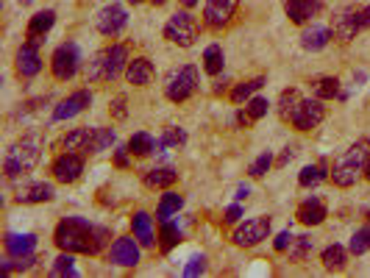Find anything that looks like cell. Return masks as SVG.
<instances>
[{"mask_svg": "<svg viewBox=\"0 0 370 278\" xmlns=\"http://www.w3.org/2000/svg\"><path fill=\"white\" fill-rule=\"evenodd\" d=\"M284 11L290 22L306 25V22H315V17L323 11V0H284Z\"/></svg>", "mask_w": 370, "mask_h": 278, "instance_id": "cell-20", "label": "cell"}, {"mask_svg": "<svg viewBox=\"0 0 370 278\" xmlns=\"http://www.w3.org/2000/svg\"><path fill=\"white\" fill-rule=\"evenodd\" d=\"M237 8H239V0H206V6H204L206 28H212V31L228 28L237 17Z\"/></svg>", "mask_w": 370, "mask_h": 278, "instance_id": "cell-12", "label": "cell"}, {"mask_svg": "<svg viewBox=\"0 0 370 278\" xmlns=\"http://www.w3.org/2000/svg\"><path fill=\"white\" fill-rule=\"evenodd\" d=\"M309 86H312L315 98H320V100H334V98H345V95L340 92V78H334V75H320V78L309 81Z\"/></svg>", "mask_w": 370, "mask_h": 278, "instance_id": "cell-27", "label": "cell"}, {"mask_svg": "<svg viewBox=\"0 0 370 278\" xmlns=\"http://www.w3.org/2000/svg\"><path fill=\"white\" fill-rule=\"evenodd\" d=\"M293 239H296V237H293V231H290V228H284V231H279V237L273 239V248H276L279 253H284V251L293 245Z\"/></svg>", "mask_w": 370, "mask_h": 278, "instance_id": "cell-45", "label": "cell"}, {"mask_svg": "<svg viewBox=\"0 0 370 278\" xmlns=\"http://www.w3.org/2000/svg\"><path fill=\"white\" fill-rule=\"evenodd\" d=\"M140 239L137 237H117L109 248V262L120 265V267H137L143 253H140Z\"/></svg>", "mask_w": 370, "mask_h": 278, "instance_id": "cell-14", "label": "cell"}, {"mask_svg": "<svg viewBox=\"0 0 370 278\" xmlns=\"http://www.w3.org/2000/svg\"><path fill=\"white\" fill-rule=\"evenodd\" d=\"M270 228H273L270 217H253V220L239 223L231 239H234L237 248H253V245H259V242H265L270 237Z\"/></svg>", "mask_w": 370, "mask_h": 278, "instance_id": "cell-8", "label": "cell"}, {"mask_svg": "<svg viewBox=\"0 0 370 278\" xmlns=\"http://www.w3.org/2000/svg\"><path fill=\"white\" fill-rule=\"evenodd\" d=\"M237 126H239V128H251V126H253V117H251L245 109H239V112H237Z\"/></svg>", "mask_w": 370, "mask_h": 278, "instance_id": "cell-50", "label": "cell"}, {"mask_svg": "<svg viewBox=\"0 0 370 278\" xmlns=\"http://www.w3.org/2000/svg\"><path fill=\"white\" fill-rule=\"evenodd\" d=\"M184 206V198L178 195V192H173V190H164V195L159 198V206H156V220L161 223V220H170L173 214H178Z\"/></svg>", "mask_w": 370, "mask_h": 278, "instance_id": "cell-30", "label": "cell"}, {"mask_svg": "<svg viewBox=\"0 0 370 278\" xmlns=\"http://www.w3.org/2000/svg\"><path fill=\"white\" fill-rule=\"evenodd\" d=\"M53 25H56V11H53V8L37 11V14L28 20V25H25V39L34 42V45H42Z\"/></svg>", "mask_w": 370, "mask_h": 278, "instance_id": "cell-18", "label": "cell"}, {"mask_svg": "<svg viewBox=\"0 0 370 278\" xmlns=\"http://www.w3.org/2000/svg\"><path fill=\"white\" fill-rule=\"evenodd\" d=\"M181 145H187V134H184L181 128H176V126H167L164 134H161L159 142H156V150L161 153V150H167V147H181Z\"/></svg>", "mask_w": 370, "mask_h": 278, "instance_id": "cell-37", "label": "cell"}, {"mask_svg": "<svg viewBox=\"0 0 370 278\" xmlns=\"http://www.w3.org/2000/svg\"><path fill=\"white\" fill-rule=\"evenodd\" d=\"M198 3H201V0H181V6H184V8H195Z\"/></svg>", "mask_w": 370, "mask_h": 278, "instance_id": "cell-54", "label": "cell"}, {"mask_svg": "<svg viewBox=\"0 0 370 278\" xmlns=\"http://www.w3.org/2000/svg\"><path fill=\"white\" fill-rule=\"evenodd\" d=\"M148 190H173V184L178 181V173L173 167H153L143 176Z\"/></svg>", "mask_w": 370, "mask_h": 278, "instance_id": "cell-25", "label": "cell"}, {"mask_svg": "<svg viewBox=\"0 0 370 278\" xmlns=\"http://www.w3.org/2000/svg\"><path fill=\"white\" fill-rule=\"evenodd\" d=\"M39 156H42V139L37 134H28V137L17 139L8 150H6V159H3V173L8 181L31 173L37 164H39Z\"/></svg>", "mask_w": 370, "mask_h": 278, "instance_id": "cell-3", "label": "cell"}, {"mask_svg": "<svg viewBox=\"0 0 370 278\" xmlns=\"http://www.w3.org/2000/svg\"><path fill=\"white\" fill-rule=\"evenodd\" d=\"M75 253H67V251H62V256L53 262V267H51V276L53 278H62V276H78V270H75Z\"/></svg>", "mask_w": 370, "mask_h": 278, "instance_id": "cell-40", "label": "cell"}, {"mask_svg": "<svg viewBox=\"0 0 370 278\" xmlns=\"http://www.w3.org/2000/svg\"><path fill=\"white\" fill-rule=\"evenodd\" d=\"M370 161V139H357L337 161H334V167H331V181H334V187H340V190H348V187H354L357 184V178L365 173V167H368Z\"/></svg>", "mask_w": 370, "mask_h": 278, "instance_id": "cell-2", "label": "cell"}, {"mask_svg": "<svg viewBox=\"0 0 370 278\" xmlns=\"http://www.w3.org/2000/svg\"><path fill=\"white\" fill-rule=\"evenodd\" d=\"M51 173L59 184H75L81 176H84V153H73V150H62L53 164H51Z\"/></svg>", "mask_w": 370, "mask_h": 278, "instance_id": "cell-11", "label": "cell"}, {"mask_svg": "<svg viewBox=\"0 0 370 278\" xmlns=\"http://www.w3.org/2000/svg\"><path fill=\"white\" fill-rule=\"evenodd\" d=\"M331 39H334V31H331L329 25L306 22V25H303V34H300V48L309 51V53H317V51H323Z\"/></svg>", "mask_w": 370, "mask_h": 278, "instance_id": "cell-19", "label": "cell"}, {"mask_svg": "<svg viewBox=\"0 0 370 278\" xmlns=\"http://www.w3.org/2000/svg\"><path fill=\"white\" fill-rule=\"evenodd\" d=\"M245 112H248V114L253 117V123H256V120H262V117L270 112V100L262 98V95H253V98L245 103Z\"/></svg>", "mask_w": 370, "mask_h": 278, "instance_id": "cell-42", "label": "cell"}, {"mask_svg": "<svg viewBox=\"0 0 370 278\" xmlns=\"http://www.w3.org/2000/svg\"><path fill=\"white\" fill-rule=\"evenodd\" d=\"M365 178L370 181V161H368V167H365Z\"/></svg>", "mask_w": 370, "mask_h": 278, "instance_id": "cell-56", "label": "cell"}, {"mask_svg": "<svg viewBox=\"0 0 370 278\" xmlns=\"http://www.w3.org/2000/svg\"><path fill=\"white\" fill-rule=\"evenodd\" d=\"M312 251H315V239H312L309 234L296 237V239H293V245L287 248V253H290V262H296V265L306 262V259L312 256Z\"/></svg>", "mask_w": 370, "mask_h": 278, "instance_id": "cell-35", "label": "cell"}, {"mask_svg": "<svg viewBox=\"0 0 370 278\" xmlns=\"http://www.w3.org/2000/svg\"><path fill=\"white\" fill-rule=\"evenodd\" d=\"M225 67V53H223L220 45H209L206 51H204V72L206 75H212V78H218Z\"/></svg>", "mask_w": 370, "mask_h": 278, "instance_id": "cell-34", "label": "cell"}, {"mask_svg": "<svg viewBox=\"0 0 370 278\" xmlns=\"http://www.w3.org/2000/svg\"><path fill=\"white\" fill-rule=\"evenodd\" d=\"M153 78H156V67H153L150 59H145V56H134V59L128 62V67H126V81H128L131 86H148V84H153Z\"/></svg>", "mask_w": 370, "mask_h": 278, "instance_id": "cell-21", "label": "cell"}, {"mask_svg": "<svg viewBox=\"0 0 370 278\" xmlns=\"http://www.w3.org/2000/svg\"><path fill=\"white\" fill-rule=\"evenodd\" d=\"M114 145V128H95L92 142H89V153H103Z\"/></svg>", "mask_w": 370, "mask_h": 278, "instance_id": "cell-39", "label": "cell"}, {"mask_svg": "<svg viewBox=\"0 0 370 278\" xmlns=\"http://www.w3.org/2000/svg\"><path fill=\"white\" fill-rule=\"evenodd\" d=\"M128 150H131V156H137V159L150 156V153L156 150V139L150 137L148 131H137V134H131V139H128Z\"/></svg>", "mask_w": 370, "mask_h": 278, "instance_id": "cell-36", "label": "cell"}, {"mask_svg": "<svg viewBox=\"0 0 370 278\" xmlns=\"http://www.w3.org/2000/svg\"><path fill=\"white\" fill-rule=\"evenodd\" d=\"M225 86H228V78L223 75V78H218V81H215V86H212V92H215V95H220V92H225Z\"/></svg>", "mask_w": 370, "mask_h": 278, "instance_id": "cell-52", "label": "cell"}, {"mask_svg": "<svg viewBox=\"0 0 370 278\" xmlns=\"http://www.w3.org/2000/svg\"><path fill=\"white\" fill-rule=\"evenodd\" d=\"M128 3H134V6H140V3H143V0H128Z\"/></svg>", "mask_w": 370, "mask_h": 278, "instance_id": "cell-58", "label": "cell"}, {"mask_svg": "<svg viewBox=\"0 0 370 278\" xmlns=\"http://www.w3.org/2000/svg\"><path fill=\"white\" fill-rule=\"evenodd\" d=\"M323 120H326V106H323V100H320V98H303L300 106L296 109V114H293V120H290V126H293L296 131H312V128H317Z\"/></svg>", "mask_w": 370, "mask_h": 278, "instance_id": "cell-10", "label": "cell"}, {"mask_svg": "<svg viewBox=\"0 0 370 278\" xmlns=\"http://www.w3.org/2000/svg\"><path fill=\"white\" fill-rule=\"evenodd\" d=\"M81 62H84L81 48L75 42H62L51 56V72L56 81H73L81 70Z\"/></svg>", "mask_w": 370, "mask_h": 278, "instance_id": "cell-6", "label": "cell"}, {"mask_svg": "<svg viewBox=\"0 0 370 278\" xmlns=\"http://www.w3.org/2000/svg\"><path fill=\"white\" fill-rule=\"evenodd\" d=\"M112 239V231L103 225H92L84 217H62L56 231H53V242L59 251L67 253H81V256H98Z\"/></svg>", "mask_w": 370, "mask_h": 278, "instance_id": "cell-1", "label": "cell"}, {"mask_svg": "<svg viewBox=\"0 0 370 278\" xmlns=\"http://www.w3.org/2000/svg\"><path fill=\"white\" fill-rule=\"evenodd\" d=\"M359 8H362V6H343L340 11H334V17H331V31H334V39H337V42L348 45L359 31H365V28H362V17H359Z\"/></svg>", "mask_w": 370, "mask_h": 278, "instance_id": "cell-7", "label": "cell"}, {"mask_svg": "<svg viewBox=\"0 0 370 278\" xmlns=\"http://www.w3.org/2000/svg\"><path fill=\"white\" fill-rule=\"evenodd\" d=\"M92 106V92L89 89H75L73 95H67L65 100H59L53 106V123H65V120H73L81 112H86Z\"/></svg>", "mask_w": 370, "mask_h": 278, "instance_id": "cell-13", "label": "cell"}, {"mask_svg": "<svg viewBox=\"0 0 370 278\" xmlns=\"http://www.w3.org/2000/svg\"><path fill=\"white\" fill-rule=\"evenodd\" d=\"M298 223H303V225H320L326 217H329V208H326V204L317 198V195H312V198H306L300 206H298L296 211Z\"/></svg>", "mask_w": 370, "mask_h": 278, "instance_id": "cell-22", "label": "cell"}, {"mask_svg": "<svg viewBox=\"0 0 370 278\" xmlns=\"http://www.w3.org/2000/svg\"><path fill=\"white\" fill-rule=\"evenodd\" d=\"M239 217H242V206H239V204H234V206L225 208V214H223V223H225V225H234Z\"/></svg>", "mask_w": 370, "mask_h": 278, "instance_id": "cell-49", "label": "cell"}, {"mask_svg": "<svg viewBox=\"0 0 370 278\" xmlns=\"http://www.w3.org/2000/svg\"><path fill=\"white\" fill-rule=\"evenodd\" d=\"M248 195H251V187H248V184H239V187H237V195H234V198H237V201H245Z\"/></svg>", "mask_w": 370, "mask_h": 278, "instance_id": "cell-51", "label": "cell"}, {"mask_svg": "<svg viewBox=\"0 0 370 278\" xmlns=\"http://www.w3.org/2000/svg\"><path fill=\"white\" fill-rule=\"evenodd\" d=\"M95 25H98V31H100L103 37L114 39V37H120V34L126 31V25H128V11H126L120 3H109V6H103V8L98 11Z\"/></svg>", "mask_w": 370, "mask_h": 278, "instance_id": "cell-9", "label": "cell"}, {"mask_svg": "<svg viewBox=\"0 0 370 278\" xmlns=\"http://www.w3.org/2000/svg\"><path fill=\"white\" fill-rule=\"evenodd\" d=\"M128 164H131V150H128V145H126V147H114V167L126 170Z\"/></svg>", "mask_w": 370, "mask_h": 278, "instance_id": "cell-46", "label": "cell"}, {"mask_svg": "<svg viewBox=\"0 0 370 278\" xmlns=\"http://www.w3.org/2000/svg\"><path fill=\"white\" fill-rule=\"evenodd\" d=\"M359 17H362V28H370V3L359 8Z\"/></svg>", "mask_w": 370, "mask_h": 278, "instance_id": "cell-53", "label": "cell"}, {"mask_svg": "<svg viewBox=\"0 0 370 278\" xmlns=\"http://www.w3.org/2000/svg\"><path fill=\"white\" fill-rule=\"evenodd\" d=\"M331 176V170L326 167V161H317V164H306L300 173H298V184L303 187V190H312V187H317V184H323L326 178Z\"/></svg>", "mask_w": 370, "mask_h": 278, "instance_id": "cell-29", "label": "cell"}, {"mask_svg": "<svg viewBox=\"0 0 370 278\" xmlns=\"http://www.w3.org/2000/svg\"><path fill=\"white\" fill-rule=\"evenodd\" d=\"M276 161H273V153L270 150H265L262 156H256L253 161H251V167H248V176L251 178H265L267 173H270V167H273Z\"/></svg>", "mask_w": 370, "mask_h": 278, "instance_id": "cell-41", "label": "cell"}, {"mask_svg": "<svg viewBox=\"0 0 370 278\" xmlns=\"http://www.w3.org/2000/svg\"><path fill=\"white\" fill-rule=\"evenodd\" d=\"M320 262H323V267L326 270H343L345 265H348V251L343 248V245H329L323 253H320Z\"/></svg>", "mask_w": 370, "mask_h": 278, "instance_id": "cell-33", "label": "cell"}, {"mask_svg": "<svg viewBox=\"0 0 370 278\" xmlns=\"http://www.w3.org/2000/svg\"><path fill=\"white\" fill-rule=\"evenodd\" d=\"M95 128H73L62 137V150H73V153H84L89 156V142H92Z\"/></svg>", "mask_w": 370, "mask_h": 278, "instance_id": "cell-26", "label": "cell"}, {"mask_svg": "<svg viewBox=\"0 0 370 278\" xmlns=\"http://www.w3.org/2000/svg\"><path fill=\"white\" fill-rule=\"evenodd\" d=\"M14 70H17V75L25 78V81L34 78V75H39V72H42L39 45H34V42H22L20 51H17V56H14Z\"/></svg>", "mask_w": 370, "mask_h": 278, "instance_id": "cell-16", "label": "cell"}, {"mask_svg": "<svg viewBox=\"0 0 370 278\" xmlns=\"http://www.w3.org/2000/svg\"><path fill=\"white\" fill-rule=\"evenodd\" d=\"M267 84V78L265 75H256V78H248V81H242V84H237L234 89H231V103L234 106H242V103H248L262 86Z\"/></svg>", "mask_w": 370, "mask_h": 278, "instance_id": "cell-28", "label": "cell"}, {"mask_svg": "<svg viewBox=\"0 0 370 278\" xmlns=\"http://www.w3.org/2000/svg\"><path fill=\"white\" fill-rule=\"evenodd\" d=\"M109 114H112V120H117V123H123V120L128 117V103H126V95H117V98L109 103Z\"/></svg>", "mask_w": 370, "mask_h": 278, "instance_id": "cell-44", "label": "cell"}, {"mask_svg": "<svg viewBox=\"0 0 370 278\" xmlns=\"http://www.w3.org/2000/svg\"><path fill=\"white\" fill-rule=\"evenodd\" d=\"M296 153H298V145H287V147H284V153L276 159V167H287V164L296 159Z\"/></svg>", "mask_w": 370, "mask_h": 278, "instance_id": "cell-48", "label": "cell"}, {"mask_svg": "<svg viewBox=\"0 0 370 278\" xmlns=\"http://www.w3.org/2000/svg\"><path fill=\"white\" fill-rule=\"evenodd\" d=\"M103 53V72H106V81H117L120 75H126V67L131 62V51L126 42H112Z\"/></svg>", "mask_w": 370, "mask_h": 278, "instance_id": "cell-15", "label": "cell"}, {"mask_svg": "<svg viewBox=\"0 0 370 278\" xmlns=\"http://www.w3.org/2000/svg\"><path fill=\"white\" fill-rule=\"evenodd\" d=\"M42 103H48V98H34V100H25L22 106H20V112H17V117H25V114H31V112H37Z\"/></svg>", "mask_w": 370, "mask_h": 278, "instance_id": "cell-47", "label": "cell"}, {"mask_svg": "<svg viewBox=\"0 0 370 278\" xmlns=\"http://www.w3.org/2000/svg\"><path fill=\"white\" fill-rule=\"evenodd\" d=\"M164 39L170 45H178V48H192L198 34H201V25H198V17H192L190 8H181L176 11L167 22H164Z\"/></svg>", "mask_w": 370, "mask_h": 278, "instance_id": "cell-5", "label": "cell"}, {"mask_svg": "<svg viewBox=\"0 0 370 278\" xmlns=\"http://www.w3.org/2000/svg\"><path fill=\"white\" fill-rule=\"evenodd\" d=\"M201 86V70L195 65H184V67H176L167 81H164V98L170 103H184L190 100Z\"/></svg>", "mask_w": 370, "mask_h": 278, "instance_id": "cell-4", "label": "cell"}, {"mask_svg": "<svg viewBox=\"0 0 370 278\" xmlns=\"http://www.w3.org/2000/svg\"><path fill=\"white\" fill-rule=\"evenodd\" d=\"M300 92L298 89H284L282 95H279V106H276V112H279V117L284 120V123H290L293 120V114H296V109L300 106Z\"/></svg>", "mask_w": 370, "mask_h": 278, "instance_id": "cell-32", "label": "cell"}, {"mask_svg": "<svg viewBox=\"0 0 370 278\" xmlns=\"http://www.w3.org/2000/svg\"><path fill=\"white\" fill-rule=\"evenodd\" d=\"M206 273V256L204 253H198V256H192L187 265H184V276L187 278H195V276H204Z\"/></svg>", "mask_w": 370, "mask_h": 278, "instance_id": "cell-43", "label": "cell"}, {"mask_svg": "<svg viewBox=\"0 0 370 278\" xmlns=\"http://www.w3.org/2000/svg\"><path fill=\"white\" fill-rule=\"evenodd\" d=\"M178 242H181V228L173 220H161V225H159V251L170 253Z\"/></svg>", "mask_w": 370, "mask_h": 278, "instance_id": "cell-31", "label": "cell"}, {"mask_svg": "<svg viewBox=\"0 0 370 278\" xmlns=\"http://www.w3.org/2000/svg\"><path fill=\"white\" fill-rule=\"evenodd\" d=\"M131 231H134V237L140 239L143 248H153V245H156L153 217H150L148 211H134V217H131Z\"/></svg>", "mask_w": 370, "mask_h": 278, "instance_id": "cell-24", "label": "cell"}, {"mask_svg": "<svg viewBox=\"0 0 370 278\" xmlns=\"http://www.w3.org/2000/svg\"><path fill=\"white\" fill-rule=\"evenodd\" d=\"M3 248L8 256H25V253H34L37 251V234H17V231H8L3 237Z\"/></svg>", "mask_w": 370, "mask_h": 278, "instance_id": "cell-23", "label": "cell"}, {"mask_svg": "<svg viewBox=\"0 0 370 278\" xmlns=\"http://www.w3.org/2000/svg\"><path fill=\"white\" fill-rule=\"evenodd\" d=\"M348 251H351L354 256H362V253H368V251H370V220L365 223V225H362V228H359V231H354Z\"/></svg>", "mask_w": 370, "mask_h": 278, "instance_id": "cell-38", "label": "cell"}, {"mask_svg": "<svg viewBox=\"0 0 370 278\" xmlns=\"http://www.w3.org/2000/svg\"><path fill=\"white\" fill-rule=\"evenodd\" d=\"M20 3H22V6H28V3H34V0H20Z\"/></svg>", "mask_w": 370, "mask_h": 278, "instance_id": "cell-57", "label": "cell"}, {"mask_svg": "<svg viewBox=\"0 0 370 278\" xmlns=\"http://www.w3.org/2000/svg\"><path fill=\"white\" fill-rule=\"evenodd\" d=\"M150 3H153V6H164L167 0H150Z\"/></svg>", "mask_w": 370, "mask_h": 278, "instance_id": "cell-55", "label": "cell"}, {"mask_svg": "<svg viewBox=\"0 0 370 278\" xmlns=\"http://www.w3.org/2000/svg\"><path fill=\"white\" fill-rule=\"evenodd\" d=\"M56 198V190L53 184L48 181H34V184H25L14 192V204H22V206H34V204H48Z\"/></svg>", "mask_w": 370, "mask_h": 278, "instance_id": "cell-17", "label": "cell"}]
</instances>
